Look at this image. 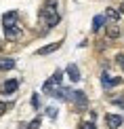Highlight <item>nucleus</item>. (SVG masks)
<instances>
[{
	"mask_svg": "<svg viewBox=\"0 0 124 129\" xmlns=\"http://www.w3.org/2000/svg\"><path fill=\"white\" fill-rule=\"evenodd\" d=\"M11 68H15V61L13 59H0V70H11Z\"/></svg>",
	"mask_w": 124,
	"mask_h": 129,
	"instance_id": "obj_12",
	"label": "nucleus"
},
{
	"mask_svg": "<svg viewBox=\"0 0 124 129\" xmlns=\"http://www.w3.org/2000/svg\"><path fill=\"white\" fill-rule=\"evenodd\" d=\"M53 80H55V85L61 83V72H55V74H53Z\"/></svg>",
	"mask_w": 124,
	"mask_h": 129,
	"instance_id": "obj_18",
	"label": "nucleus"
},
{
	"mask_svg": "<svg viewBox=\"0 0 124 129\" xmlns=\"http://www.w3.org/2000/svg\"><path fill=\"white\" fill-rule=\"evenodd\" d=\"M72 93H74L72 89L59 87V85H57V89H55V98H59V100H65V102H69V100H72Z\"/></svg>",
	"mask_w": 124,
	"mask_h": 129,
	"instance_id": "obj_8",
	"label": "nucleus"
},
{
	"mask_svg": "<svg viewBox=\"0 0 124 129\" xmlns=\"http://www.w3.org/2000/svg\"><path fill=\"white\" fill-rule=\"evenodd\" d=\"M72 102H74V106H76L78 110H84L86 106H88V100H86V95L82 93V91H74L72 93Z\"/></svg>",
	"mask_w": 124,
	"mask_h": 129,
	"instance_id": "obj_3",
	"label": "nucleus"
},
{
	"mask_svg": "<svg viewBox=\"0 0 124 129\" xmlns=\"http://www.w3.org/2000/svg\"><path fill=\"white\" fill-rule=\"evenodd\" d=\"M46 116H51V119L57 116V108H55V106H48V108H46Z\"/></svg>",
	"mask_w": 124,
	"mask_h": 129,
	"instance_id": "obj_16",
	"label": "nucleus"
},
{
	"mask_svg": "<svg viewBox=\"0 0 124 129\" xmlns=\"http://www.w3.org/2000/svg\"><path fill=\"white\" fill-rule=\"evenodd\" d=\"M65 74L69 76V80H72V83H78V80H80V70H78L76 63H69V66L65 68Z\"/></svg>",
	"mask_w": 124,
	"mask_h": 129,
	"instance_id": "obj_6",
	"label": "nucleus"
},
{
	"mask_svg": "<svg viewBox=\"0 0 124 129\" xmlns=\"http://www.w3.org/2000/svg\"><path fill=\"white\" fill-rule=\"evenodd\" d=\"M105 121H107V127L109 129H118L124 123V116H120V114H105Z\"/></svg>",
	"mask_w": 124,
	"mask_h": 129,
	"instance_id": "obj_4",
	"label": "nucleus"
},
{
	"mask_svg": "<svg viewBox=\"0 0 124 129\" xmlns=\"http://www.w3.org/2000/svg\"><path fill=\"white\" fill-rule=\"evenodd\" d=\"M107 36H109V38H118V36H120V30H118L116 25H111V28L107 30Z\"/></svg>",
	"mask_w": 124,
	"mask_h": 129,
	"instance_id": "obj_14",
	"label": "nucleus"
},
{
	"mask_svg": "<svg viewBox=\"0 0 124 129\" xmlns=\"http://www.w3.org/2000/svg\"><path fill=\"white\" fill-rule=\"evenodd\" d=\"M19 87V80H15V78H9V80H4L2 85H0V93L2 95H11V93H15Z\"/></svg>",
	"mask_w": 124,
	"mask_h": 129,
	"instance_id": "obj_2",
	"label": "nucleus"
},
{
	"mask_svg": "<svg viewBox=\"0 0 124 129\" xmlns=\"http://www.w3.org/2000/svg\"><path fill=\"white\" fill-rule=\"evenodd\" d=\"M59 47H61V40H59V42H53V45H46V47H42V49H38V55H48V53H55Z\"/></svg>",
	"mask_w": 124,
	"mask_h": 129,
	"instance_id": "obj_10",
	"label": "nucleus"
},
{
	"mask_svg": "<svg viewBox=\"0 0 124 129\" xmlns=\"http://www.w3.org/2000/svg\"><path fill=\"white\" fill-rule=\"evenodd\" d=\"M105 17L109 19V21H116L120 15H118V11H116V9H107V11H105Z\"/></svg>",
	"mask_w": 124,
	"mask_h": 129,
	"instance_id": "obj_13",
	"label": "nucleus"
},
{
	"mask_svg": "<svg viewBox=\"0 0 124 129\" xmlns=\"http://www.w3.org/2000/svg\"><path fill=\"white\" fill-rule=\"evenodd\" d=\"M57 0H46V4L40 11V21L46 25V28H53V25L59 23V13H57Z\"/></svg>",
	"mask_w": 124,
	"mask_h": 129,
	"instance_id": "obj_1",
	"label": "nucleus"
},
{
	"mask_svg": "<svg viewBox=\"0 0 124 129\" xmlns=\"http://www.w3.org/2000/svg\"><path fill=\"white\" fill-rule=\"evenodd\" d=\"M2 25H4V28L17 25V11H9V13H4L2 15Z\"/></svg>",
	"mask_w": 124,
	"mask_h": 129,
	"instance_id": "obj_5",
	"label": "nucleus"
},
{
	"mask_svg": "<svg viewBox=\"0 0 124 129\" xmlns=\"http://www.w3.org/2000/svg\"><path fill=\"white\" fill-rule=\"evenodd\" d=\"M38 127H40V116H36V119L28 125V129H38Z\"/></svg>",
	"mask_w": 124,
	"mask_h": 129,
	"instance_id": "obj_17",
	"label": "nucleus"
},
{
	"mask_svg": "<svg viewBox=\"0 0 124 129\" xmlns=\"http://www.w3.org/2000/svg\"><path fill=\"white\" fill-rule=\"evenodd\" d=\"M80 129H95V125H93V123H82Z\"/></svg>",
	"mask_w": 124,
	"mask_h": 129,
	"instance_id": "obj_19",
	"label": "nucleus"
},
{
	"mask_svg": "<svg viewBox=\"0 0 124 129\" xmlns=\"http://www.w3.org/2000/svg\"><path fill=\"white\" fill-rule=\"evenodd\" d=\"M101 83H103V89H111V87H116V85H120V83H122V78H109V74L103 72V76H101Z\"/></svg>",
	"mask_w": 124,
	"mask_h": 129,
	"instance_id": "obj_7",
	"label": "nucleus"
},
{
	"mask_svg": "<svg viewBox=\"0 0 124 129\" xmlns=\"http://www.w3.org/2000/svg\"><path fill=\"white\" fill-rule=\"evenodd\" d=\"M4 110H7V104H2V102H0V114H2Z\"/></svg>",
	"mask_w": 124,
	"mask_h": 129,
	"instance_id": "obj_21",
	"label": "nucleus"
},
{
	"mask_svg": "<svg viewBox=\"0 0 124 129\" xmlns=\"http://www.w3.org/2000/svg\"><path fill=\"white\" fill-rule=\"evenodd\" d=\"M120 11H122V13H124V2H122V9H120Z\"/></svg>",
	"mask_w": 124,
	"mask_h": 129,
	"instance_id": "obj_22",
	"label": "nucleus"
},
{
	"mask_svg": "<svg viewBox=\"0 0 124 129\" xmlns=\"http://www.w3.org/2000/svg\"><path fill=\"white\" fill-rule=\"evenodd\" d=\"M105 19H107L105 15H97V17L93 19V30H95V32H99V30L105 25Z\"/></svg>",
	"mask_w": 124,
	"mask_h": 129,
	"instance_id": "obj_11",
	"label": "nucleus"
},
{
	"mask_svg": "<svg viewBox=\"0 0 124 129\" xmlns=\"http://www.w3.org/2000/svg\"><path fill=\"white\" fill-rule=\"evenodd\" d=\"M118 63H120V66L124 68V55H118Z\"/></svg>",
	"mask_w": 124,
	"mask_h": 129,
	"instance_id": "obj_20",
	"label": "nucleus"
},
{
	"mask_svg": "<svg viewBox=\"0 0 124 129\" xmlns=\"http://www.w3.org/2000/svg\"><path fill=\"white\" fill-rule=\"evenodd\" d=\"M4 36H7L9 40H17L21 36V30L17 28V25H11V28H4Z\"/></svg>",
	"mask_w": 124,
	"mask_h": 129,
	"instance_id": "obj_9",
	"label": "nucleus"
},
{
	"mask_svg": "<svg viewBox=\"0 0 124 129\" xmlns=\"http://www.w3.org/2000/svg\"><path fill=\"white\" fill-rule=\"evenodd\" d=\"M40 104H42V102H40V95L34 93V95H32V106H34V108H40Z\"/></svg>",
	"mask_w": 124,
	"mask_h": 129,
	"instance_id": "obj_15",
	"label": "nucleus"
}]
</instances>
